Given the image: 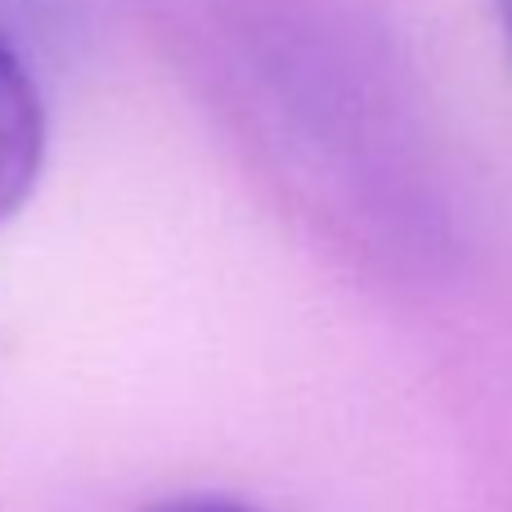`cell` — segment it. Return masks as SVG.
I'll return each instance as SVG.
<instances>
[{
  "label": "cell",
  "instance_id": "obj_2",
  "mask_svg": "<svg viewBox=\"0 0 512 512\" xmlns=\"http://www.w3.org/2000/svg\"><path fill=\"white\" fill-rule=\"evenodd\" d=\"M144 512H261L243 499L230 495H176V499H162V504L144 508Z\"/></svg>",
  "mask_w": 512,
  "mask_h": 512
},
{
  "label": "cell",
  "instance_id": "obj_3",
  "mask_svg": "<svg viewBox=\"0 0 512 512\" xmlns=\"http://www.w3.org/2000/svg\"><path fill=\"white\" fill-rule=\"evenodd\" d=\"M495 9H499V27H504V41H508V50H512V0H495Z\"/></svg>",
  "mask_w": 512,
  "mask_h": 512
},
{
  "label": "cell",
  "instance_id": "obj_1",
  "mask_svg": "<svg viewBox=\"0 0 512 512\" xmlns=\"http://www.w3.org/2000/svg\"><path fill=\"white\" fill-rule=\"evenodd\" d=\"M45 167V104L23 54L0 36V225L27 203Z\"/></svg>",
  "mask_w": 512,
  "mask_h": 512
}]
</instances>
